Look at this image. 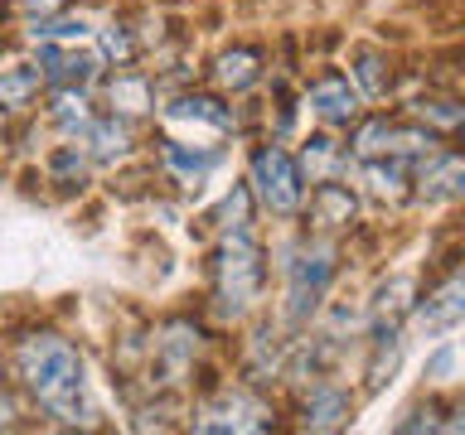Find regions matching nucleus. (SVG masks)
<instances>
[{"label": "nucleus", "mask_w": 465, "mask_h": 435, "mask_svg": "<svg viewBox=\"0 0 465 435\" xmlns=\"http://www.w3.org/2000/svg\"><path fill=\"white\" fill-rule=\"evenodd\" d=\"M93 49L107 68H126V63H141V39H136V20L131 14H107L97 20L93 29Z\"/></svg>", "instance_id": "obj_29"}, {"label": "nucleus", "mask_w": 465, "mask_h": 435, "mask_svg": "<svg viewBox=\"0 0 465 435\" xmlns=\"http://www.w3.org/2000/svg\"><path fill=\"white\" fill-rule=\"evenodd\" d=\"M93 174H97V165H93L83 140H54L39 155V179L49 188H58V194H83L93 184Z\"/></svg>", "instance_id": "obj_26"}, {"label": "nucleus", "mask_w": 465, "mask_h": 435, "mask_svg": "<svg viewBox=\"0 0 465 435\" xmlns=\"http://www.w3.org/2000/svg\"><path fill=\"white\" fill-rule=\"evenodd\" d=\"M102 102L97 87H49L39 102V121L44 130H54V140H83L87 126L97 121Z\"/></svg>", "instance_id": "obj_21"}, {"label": "nucleus", "mask_w": 465, "mask_h": 435, "mask_svg": "<svg viewBox=\"0 0 465 435\" xmlns=\"http://www.w3.org/2000/svg\"><path fill=\"white\" fill-rule=\"evenodd\" d=\"M344 72L354 78L359 97L369 107H383V102L398 97V82H402V68H398V53L378 39H354L344 53Z\"/></svg>", "instance_id": "obj_20"}, {"label": "nucleus", "mask_w": 465, "mask_h": 435, "mask_svg": "<svg viewBox=\"0 0 465 435\" xmlns=\"http://www.w3.org/2000/svg\"><path fill=\"white\" fill-rule=\"evenodd\" d=\"M97 102H102V111L122 116V121H131V126H155V111H160V102H165V87L155 82L151 68L126 63V68L102 72Z\"/></svg>", "instance_id": "obj_16"}, {"label": "nucleus", "mask_w": 465, "mask_h": 435, "mask_svg": "<svg viewBox=\"0 0 465 435\" xmlns=\"http://www.w3.org/2000/svg\"><path fill=\"white\" fill-rule=\"evenodd\" d=\"M184 430L194 435H267L291 430L286 426V401L282 392H262L242 382L238 372H209L189 397Z\"/></svg>", "instance_id": "obj_5"}, {"label": "nucleus", "mask_w": 465, "mask_h": 435, "mask_svg": "<svg viewBox=\"0 0 465 435\" xmlns=\"http://www.w3.org/2000/svg\"><path fill=\"white\" fill-rule=\"evenodd\" d=\"M262 227L267 223L218 232V237L203 242V300H199V310L223 334H238L272 300V242Z\"/></svg>", "instance_id": "obj_2"}, {"label": "nucleus", "mask_w": 465, "mask_h": 435, "mask_svg": "<svg viewBox=\"0 0 465 435\" xmlns=\"http://www.w3.org/2000/svg\"><path fill=\"white\" fill-rule=\"evenodd\" d=\"M10 382V377H5V358H0V387H5Z\"/></svg>", "instance_id": "obj_35"}, {"label": "nucleus", "mask_w": 465, "mask_h": 435, "mask_svg": "<svg viewBox=\"0 0 465 435\" xmlns=\"http://www.w3.org/2000/svg\"><path fill=\"white\" fill-rule=\"evenodd\" d=\"M421 392H441V397H456L465 392V353L456 343V334H441V339H431L427 358H421Z\"/></svg>", "instance_id": "obj_27"}, {"label": "nucleus", "mask_w": 465, "mask_h": 435, "mask_svg": "<svg viewBox=\"0 0 465 435\" xmlns=\"http://www.w3.org/2000/svg\"><path fill=\"white\" fill-rule=\"evenodd\" d=\"M446 401L450 397H441V392H421V397L407 406L398 420H392V435H441Z\"/></svg>", "instance_id": "obj_30"}, {"label": "nucleus", "mask_w": 465, "mask_h": 435, "mask_svg": "<svg viewBox=\"0 0 465 435\" xmlns=\"http://www.w3.org/2000/svg\"><path fill=\"white\" fill-rule=\"evenodd\" d=\"M0 358H5L10 387L29 401V411L44 426H58V430L102 426L87 353L68 329L49 324V319H15L5 339H0Z\"/></svg>", "instance_id": "obj_1"}, {"label": "nucleus", "mask_w": 465, "mask_h": 435, "mask_svg": "<svg viewBox=\"0 0 465 435\" xmlns=\"http://www.w3.org/2000/svg\"><path fill=\"white\" fill-rule=\"evenodd\" d=\"M73 0H5V14L10 24H25V20H49V14L68 10Z\"/></svg>", "instance_id": "obj_32"}, {"label": "nucleus", "mask_w": 465, "mask_h": 435, "mask_svg": "<svg viewBox=\"0 0 465 435\" xmlns=\"http://www.w3.org/2000/svg\"><path fill=\"white\" fill-rule=\"evenodd\" d=\"M286 401V426L301 430V435H340L359 420V406H363V392H359V377L349 372H325L315 382H301L282 392Z\"/></svg>", "instance_id": "obj_9"}, {"label": "nucleus", "mask_w": 465, "mask_h": 435, "mask_svg": "<svg viewBox=\"0 0 465 435\" xmlns=\"http://www.w3.org/2000/svg\"><path fill=\"white\" fill-rule=\"evenodd\" d=\"M155 126L170 136H189V140H252V107L232 102L223 92H213L209 82H189L180 92H165L155 111Z\"/></svg>", "instance_id": "obj_7"}, {"label": "nucleus", "mask_w": 465, "mask_h": 435, "mask_svg": "<svg viewBox=\"0 0 465 435\" xmlns=\"http://www.w3.org/2000/svg\"><path fill=\"white\" fill-rule=\"evenodd\" d=\"M291 150L301 160V174L305 184H325V179H349V169H354V155H349V145L340 130H325V126H305L296 140H291Z\"/></svg>", "instance_id": "obj_22"}, {"label": "nucleus", "mask_w": 465, "mask_h": 435, "mask_svg": "<svg viewBox=\"0 0 465 435\" xmlns=\"http://www.w3.org/2000/svg\"><path fill=\"white\" fill-rule=\"evenodd\" d=\"M407 348H412L407 324H398V319H373V324H369V334L359 339V368H354L363 401L383 397V392L398 382V372L407 362Z\"/></svg>", "instance_id": "obj_15"}, {"label": "nucleus", "mask_w": 465, "mask_h": 435, "mask_svg": "<svg viewBox=\"0 0 465 435\" xmlns=\"http://www.w3.org/2000/svg\"><path fill=\"white\" fill-rule=\"evenodd\" d=\"M194 223H199V237L209 242V237H218V232L257 227V223H262V208H257V198H252V188H247V179L238 174V179H228V184L194 213Z\"/></svg>", "instance_id": "obj_25"}, {"label": "nucleus", "mask_w": 465, "mask_h": 435, "mask_svg": "<svg viewBox=\"0 0 465 435\" xmlns=\"http://www.w3.org/2000/svg\"><path fill=\"white\" fill-rule=\"evenodd\" d=\"M460 324H465V252L421 281L412 310H407V339L431 343L441 334H456Z\"/></svg>", "instance_id": "obj_10"}, {"label": "nucleus", "mask_w": 465, "mask_h": 435, "mask_svg": "<svg viewBox=\"0 0 465 435\" xmlns=\"http://www.w3.org/2000/svg\"><path fill=\"white\" fill-rule=\"evenodd\" d=\"M417 290H421V276L417 271L383 276L373 290H363V295H369V324H373V319H398V324H407V310H412Z\"/></svg>", "instance_id": "obj_28"}, {"label": "nucleus", "mask_w": 465, "mask_h": 435, "mask_svg": "<svg viewBox=\"0 0 465 435\" xmlns=\"http://www.w3.org/2000/svg\"><path fill=\"white\" fill-rule=\"evenodd\" d=\"M291 334L276 310H262L257 319H247L232 343V372L242 382H252L262 392H282V372H286V353H291Z\"/></svg>", "instance_id": "obj_11"}, {"label": "nucleus", "mask_w": 465, "mask_h": 435, "mask_svg": "<svg viewBox=\"0 0 465 435\" xmlns=\"http://www.w3.org/2000/svg\"><path fill=\"white\" fill-rule=\"evenodd\" d=\"M412 208L456 213L465 208V145L446 140L412 165Z\"/></svg>", "instance_id": "obj_14"}, {"label": "nucleus", "mask_w": 465, "mask_h": 435, "mask_svg": "<svg viewBox=\"0 0 465 435\" xmlns=\"http://www.w3.org/2000/svg\"><path fill=\"white\" fill-rule=\"evenodd\" d=\"M29 53L44 68L49 87H97L102 72H107L93 44H35Z\"/></svg>", "instance_id": "obj_24"}, {"label": "nucleus", "mask_w": 465, "mask_h": 435, "mask_svg": "<svg viewBox=\"0 0 465 435\" xmlns=\"http://www.w3.org/2000/svg\"><path fill=\"white\" fill-rule=\"evenodd\" d=\"M44 92H49V78H44V68L35 63L29 49L0 58V126H15V121L39 116Z\"/></svg>", "instance_id": "obj_19"}, {"label": "nucleus", "mask_w": 465, "mask_h": 435, "mask_svg": "<svg viewBox=\"0 0 465 435\" xmlns=\"http://www.w3.org/2000/svg\"><path fill=\"white\" fill-rule=\"evenodd\" d=\"M456 343H460V353H465V324L456 329Z\"/></svg>", "instance_id": "obj_34"}, {"label": "nucleus", "mask_w": 465, "mask_h": 435, "mask_svg": "<svg viewBox=\"0 0 465 435\" xmlns=\"http://www.w3.org/2000/svg\"><path fill=\"white\" fill-rule=\"evenodd\" d=\"M223 329L209 324L203 310H170L151 324V362L141 372V392H180L194 397V387L209 377Z\"/></svg>", "instance_id": "obj_4"}, {"label": "nucleus", "mask_w": 465, "mask_h": 435, "mask_svg": "<svg viewBox=\"0 0 465 435\" xmlns=\"http://www.w3.org/2000/svg\"><path fill=\"white\" fill-rule=\"evenodd\" d=\"M242 145H247V150H242V179H247V188H252V198L262 208V223H267V227L301 223L311 184H305L301 160H296V150H291V140L252 136Z\"/></svg>", "instance_id": "obj_6"}, {"label": "nucleus", "mask_w": 465, "mask_h": 435, "mask_svg": "<svg viewBox=\"0 0 465 435\" xmlns=\"http://www.w3.org/2000/svg\"><path fill=\"white\" fill-rule=\"evenodd\" d=\"M199 78L232 102L257 97L272 78V44L267 39H228L199 63Z\"/></svg>", "instance_id": "obj_12"}, {"label": "nucleus", "mask_w": 465, "mask_h": 435, "mask_svg": "<svg viewBox=\"0 0 465 435\" xmlns=\"http://www.w3.org/2000/svg\"><path fill=\"white\" fill-rule=\"evenodd\" d=\"M29 416H35V411H29V401L20 397V392H15L10 382L0 387V435L25 430V426H29Z\"/></svg>", "instance_id": "obj_31"}, {"label": "nucleus", "mask_w": 465, "mask_h": 435, "mask_svg": "<svg viewBox=\"0 0 465 435\" xmlns=\"http://www.w3.org/2000/svg\"><path fill=\"white\" fill-rule=\"evenodd\" d=\"M363 213H369V203L359 198L354 184L349 179H325V184H311V194H305L301 227H315V232H330V237L349 242L363 227Z\"/></svg>", "instance_id": "obj_17"}, {"label": "nucleus", "mask_w": 465, "mask_h": 435, "mask_svg": "<svg viewBox=\"0 0 465 435\" xmlns=\"http://www.w3.org/2000/svg\"><path fill=\"white\" fill-rule=\"evenodd\" d=\"M344 242L330 232L291 223L282 237L272 242V276H276V319L286 329L315 324V314L325 310V300L344 281Z\"/></svg>", "instance_id": "obj_3"}, {"label": "nucleus", "mask_w": 465, "mask_h": 435, "mask_svg": "<svg viewBox=\"0 0 465 435\" xmlns=\"http://www.w3.org/2000/svg\"><path fill=\"white\" fill-rule=\"evenodd\" d=\"M349 184L359 188V198L369 203V208H383V213H407L412 208V160H398V155L354 160Z\"/></svg>", "instance_id": "obj_18"}, {"label": "nucleus", "mask_w": 465, "mask_h": 435, "mask_svg": "<svg viewBox=\"0 0 465 435\" xmlns=\"http://www.w3.org/2000/svg\"><path fill=\"white\" fill-rule=\"evenodd\" d=\"M301 107H305V121L311 126H325V130H344L369 111V102L359 97L354 78L344 72V63H320L315 72L301 78Z\"/></svg>", "instance_id": "obj_13"}, {"label": "nucleus", "mask_w": 465, "mask_h": 435, "mask_svg": "<svg viewBox=\"0 0 465 435\" xmlns=\"http://www.w3.org/2000/svg\"><path fill=\"white\" fill-rule=\"evenodd\" d=\"M441 435H465V392L446 401V420H441Z\"/></svg>", "instance_id": "obj_33"}, {"label": "nucleus", "mask_w": 465, "mask_h": 435, "mask_svg": "<svg viewBox=\"0 0 465 435\" xmlns=\"http://www.w3.org/2000/svg\"><path fill=\"white\" fill-rule=\"evenodd\" d=\"M145 155H151V169L160 184H170L180 198H199L218 174L228 169L232 145L223 140H189V136H170V130H151L145 140Z\"/></svg>", "instance_id": "obj_8"}, {"label": "nucleus", "mask_w": 465, "mask_h": 435, "mask_svg": "<svg viewBox=\"0 0 465 435\" xmlns=\"http://www.w3.org/2000/svg\"><path fill=\"white\" fill-rule=\"evenodd\" d=\"M83 145H87V155H93V165L107 169V174L136 165V160L145 155L141 126H131V121H122V116H112V111H97V121L87 126Z\"/></svg>", "instance_id": "obj_23"}]
</instances>
